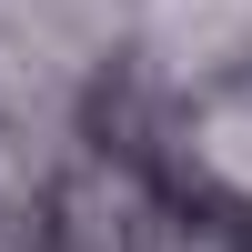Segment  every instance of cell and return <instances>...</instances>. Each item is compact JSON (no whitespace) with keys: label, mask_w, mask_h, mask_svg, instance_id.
<instances>
[{"label":"cell","mask_w":252,"mask_h":252,"mask_svg":"<svg viewBox=\"0 0 252 252\" xmlns=\"http://www.w3.org/2000/svg\"><path fill=\"white\" fill-rule=\"evenodd\" d=\"M202 131H212V141H252V101H222V111L202 121ZM222 172H232L242 192H252V152H242V161H222Z\"/></svg>","instance_id":"cell-1"}]
</instances>
